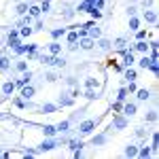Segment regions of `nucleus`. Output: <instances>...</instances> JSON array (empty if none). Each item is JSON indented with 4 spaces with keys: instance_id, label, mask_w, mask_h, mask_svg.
<instances>
[{
    "instance_id": "2f4dec72",
    "label": "nucleus",
    "mask_w": 159,
    "mask_h": 159,
    "mask_svg": "<svg viewBox=\"0 0 159 159\" xmlns=\"http://www.w3.org/2000/svg\"><path fill=\"white\" fill-rule=\"evenodd\" d=\"M68 125H70V123L64 121V123H60V127H57V129H60V132H66V129H68Z\"/></svg>"
},
{
    "instance_id": "aec40b11",
    "label": "nucleus",
    "mask_w": 159,
    "mask_h": 159,
    "mask_svg": "<svg viewBox=\"0 0 159 159\" xmlns=\"http://www.w3.org/2000/svg\"><path fill=\"white\" fill-rule=\"evenodd\" d=\"M43 129H45V134H47V136H53V134H55V127H53V125H45Z\"/></svg>"
},
{
    "instance_id": "412c9836",
    "label": "nucleus",
    "mask_w": 159,
    "mask_h": 159,
    "mask_svg": "<svg viewBox=\"0 0 159 159\" xmlns=\"http://www.w3.org/2000/svg\"><path fill=\"white\" fill-rule=\"evenodd\" d=\"M125 79H127V81H134V79H136V70H129V68H127V72H125Z\"/></svg>"
},
{
    "instance_id": "f3484780",
    "label": "nucleus",
    "mask_w": 159,
    "mask_h": 159,
    "mask_svg": "<svg viewBox=\"0 0 159 159\" xmlns=\"http://www.w3.org/2000/svg\"><path fill=\"white\" fill-rule=\"evenodd\" d=\"M28 11H30V15H32V17H38V15H40V9H38V7H30V9H28Z\"/></svg>"
},
{
    "instance_id": "7ed1b4c3",
    "label": "nucleus",
    "mask_w": 159,
    "mask_h": 159,
    "mask_svg": "<svg viewBox=\"0 0 159 159\" xmlns=\"http://www.w3.org/2000/svg\"><path fill=\"white\" fill-rule=\"evenodd\" d=\"M30 79H32V72H25L21 79H17V81H15V85H17V87H24V85L30 83Z\"/></svg>"
},
{
    "instance_id": "c9c22d12",
    "label": "nucleus",
    "mask_w": 159,
    "mask_h": 159,
    "mask_svg": "<svg viewBox=\"0 0 159 159\" xmlns=\"http://www.w3.org/2000/svg\"><path fill=\"white\" fill-rule=\"evenodd\" d=\"M30 34H32V28H24L21 30V36H30Z\"/></svg>"
},
{
    "instance_id": "72a5a7b5",
    "label": "nucleus",
    "mask_w": 159,
    "mask_h": 159,
    "mask_svg": "<svg viewBox=\"0 0 159 159\" xmlns=\"http://www.w3.org/2000/svg\"><path fill=\"white\" fill-rule=\"evenodd\" d=\"M125 96H127V91H125V89H121V91H119V96H117V98H119V102H123V100H125Z\"/></svg>"
},
{
    "instance_id": "2eb2a0df",
    "label": "nucleus",
    "mask_w": 159,
    "mask_h": 159,
    "mask_svg": "<svg viewBox=\"0 0 159 159\" xmlns=\"http://www.w3.org/2000/svg\"><path fill=\"white\" fill-rule=\"evenodd\" d=\"M64 64H66L64 57H53V60H51V66H64Z\"/></svg>"
},
{
    "instance_id": "f03ea898",
    "label": "nucleus",
    "mask_w": 159,
    "mask_h": 159,
    "mask_svg": "<svg viewBox=\"0 0 159 159\" xmlns=\"http://www.w3.org/2000/svg\"><path fill=\"white\" fill-rule=\"evenodd\" d=\"M79 40H81L79 45H81L83 49H91V47L96 45V40H93V38H91V36H81V38H79Z\"/></svg>"
},
{
    "instance_id": "a878e982",
    "label": "nucleus",
    "mask_w": 159,
    "mask_h": 159,
    "mask_svg": "<svg viewBox=\"0 0 159 159\" xmlns=\"http://www.w3.org/2000/svg\"><path fill=\"white\" fill-rule=\"evenodd\" d=\"M129 28H132V30H138V19H136V17L129 19Z\"/></svg>"
},
{
    "instance_id": "7c9ffc66",
    "label": "nucleus",
    "mask_w": 159,
    "mask_h": 159,
    "mask_svg": "<svg viewBox=\"0 0 159 159\" xmlns=\"http://www.w3.org/2000/svg\"><path fill=\"white\" fill-rule=\"evenodd\" d=\"M72 104V98H61V106H70Z\"/></svg>"
},
{
    "instance_id": "39448f33",
    "label": "nucleus",
    "mask_w": 159,
    "mask_h": 159,
    "mask_svg": "<svg viewBox=\"0 0 159 159\" xmlns=\"http://www.w3.org/2000/svg\"><path fill=\"white\" fill-rule=\"evenodd\" d=\"M34 96V87H24V91H21V98L24 100H30Z\"/></svg>"
},
{
    "instance_id": "5701e85b",
    "label": "nucleus",
    "mask_w": 159,
    "mask_h": 159,
    "mask_svg": "<svg viewBox=\"0 0 159 159\" xmlns=\"http://www.w3.org/2000/svg\"><path fill=\"white\" fill-rule=\"evenodd\" d=\"M68 40H70V43H76V40H79V32H70V34H68Z\"/></svg>"
},
{
    "instance_id": "393cba45",
    "label": "nucleus",
    "mask_w": 159,
    "mask_h": 159,
    "mask_svg": "<svg viewBox=\"0 0 159 159\" xmlns=\"http://www.w3.org/2000/svg\"><path fill=\"white\" fill-rule=\"evenodd\" d=\"M17 70L25 72V70H28V64H25V61H17Z\"/></svg>"
},
{
    "instance_id": "423d86ee",
    "label": "nucleus",
    "mask_w": 159,
    "mask_h": 159,
    "mask_svg": "<svg viewBox=\"0 0 159 159\" xmlns=\"http://www.w3.org/2000/svg\"><path fill=\"white\" fill-rule=\"evenodd\" d=\"M51 148H55V142H53V140H45V142L40 144V151H51Z\"/></svg>"
},
{
    "instance_id": "1a4fd4ad",
    "label": "nucleus",
    "mask_w": 159,
    "mask_h": 159,
    "mask_svg": "<svg viewBox=\"0 0 159 159\" xmlns=\"http://www.w3.org/2000/svg\"><path fill=\"white\" fill-rule=\"evenodd\" d=\"M136 49H138V51H142V53H147V51H148V45L144 43V40H138V45H136Z\"/></svg>"
},
{
    "instance_id": "e433bc0d",
    "label": "nucleus",
    "mask_w": 159,
    "mask_h": 159,
    "mask_svg": "<svg viewBox=\"0 0 159 159\" xmlns=\"http://www.w3.org/2000/svg\"><path fill=\"white\" fill-rule=\"evenodd\" d=\"M55 79H57V76H55L53 72H47V81H55Z\"/></svg>"
},
{
    "instance_id": "4468645a",
    "label": "nucleus",
    "mask_w": 159,
    "mask_h": 159,
    "mask_svg": "<svg viewBox=\"0 0 159 159\" xmlns=\"http://www.w3.org/2000/svg\"><path fill=\"white\" fill-rule=\"evenodd\" d=\"M64 34H66V30H64V28H57V30H53V32H51V36H53V38H60V36H64Z\"/></svg>"
},
{
    "instance_id": "dca6fc26",
    "label": "nucleus",
    "mask_w": 159,
    "mask_h": 159,
    "mask_svg": "<svg viewBox=\"0 0 159 159\" xmlns=\"http://www.w3.org/2000/svg\"><path fill=\"white\" fill-rule=\"evenodd\" d=\"M112 125L121 129V127H125V125H127V121H125V119H115V123H112Z\"/></svg>"
},
{
    "instance_id": "f8f14e48",
    "label": "nucleus",
    "mask_w": 159,
    "mask_h": 159,
    "mask_svg": "<svg viewBox=\"0 0 159 159\" xmlns=\"http://www.w3.org/2000/svg\"><path fill=\"white\" fill-rule=\"evenodd\" d=\"M49 51H51V53H53V55H57V53H60V51H61V47H60V45H57V43H51V45H49Z\"/></svg>"
},
{
    "instance_id": "20e7f679",
    "label": "nucleus",
    "mask_w": 159,
    "mask_h": 159,
    "mask_svg": "<svg viewBox=\"0 0 159 159\" xmlns=\"http://www.w3.org/2000/svg\"><path fill=\"white\" fill-rule=\"evenodd\" d=\"M13 89H15V83L7 81V83L2 85V93H4V96H11V93H13Z\"/></svg>"
},
{
    "instance_id": "473e14b6",
    "label": "nucleus",
    "mask_w": 159,
    "mask_h": 159,
    "mask_svg": "<svg viewBox=\"0 0 159 159\" xmlns=\"http://www.w3.org/2000/svg\"><path fill=\"white\" fill-rule=\"evenodd\" d=\"M17 36H19L17 30H11V32H9V40H13V38H17Z\"/></svg>"
},
{
    "instance_id": "9b49d317",
    "label": "nucleus",
    "mask_w": 159,
    "mask_h": 159,
    "mask_svg": "<svg viewBox=\"0 0 159 159\" xmlns=\"http://www.w3.org/2000/svg\"><path fill=\"white\" fill-rule=\"evenodd\" d=\"M136 153H138V148H136V147H132V144H129V147L125 148V155H127V157H136Z\"/></svg>"
},
{
    "instance_id": "9d476101",
    "label": "nucleus",
    "mask_w": 159,
    "mask_h": 159,
    "mask_svg": "<svg viewBox=\"0 0 159 159\" xmlns=\"http://www.w3.org/2000/svg\"><path fill=\"white\" fill-rule=\"evenodd\" d=\"M134 112H136V104H125V115L127 117H132Z\"/></svg>"
},
{
    "instance_id": "f704fd0d",
    "label": "nucleus",
    "mask_w": 159,
    "mask_h": 159,
    "mask_svg": "<svg viewBox=\"0 0 159 159\" xmlns=\"http://www.w3.org/2000/svg\"><path fill=\"white\" fill-rule=\"evenodd\" d=\"M147 119H148V121H155V119H157V115H155V110H151V112H148V115H147Z\"/></svg>"
},
{
    "instance_id": "f257e3e1",
    "label": "nucleus",
    "mask_w": 159,
    "mask_h": 159,
    "mask_svg": "<svg viewBox=\"0 0 159 159\" xmlns=\"http://www.w3.org/2000/svg\"><path fill=\"white\" fill-rule=\"evenodd\" d=\"M93 127H96V121H83L81 127H79V132H81V134H91Z\"/></svg>"
},
{
    "instance_id": "4be33fe9",
    "label": "nucleus",
    "mask_w": 159,
    "mask_h": 159,
    "mask_svg": "<svg viewBox=\"0 0 159 159\" xmlns=\"http://www.w3.org/2000/svg\"><path fill=\"white\" fill-rule=\"evenodd\" d=\"M138 100H148V91L147 89H140V91H138Z\"/></svg>"
},
{
    "instance_id": "c756f323",
    "label": "nucleus",
    "mask_w": 159,
    "mask_h": 159,
    "mask_svg": "<svg viewBox=\"0 0 159 159\" xmlns=\"http://www.w3.org/2000/svg\"><path fill=\"white\" fill-rule=\"evenodd\" d=\"M123 45H125V40H123V38H117V43H115V47H117V49H123Z\"/></svg>"
},
{
    "instance_id": "bb28decb",
    "label": "nucleus",
    "mask_w": 159,
    "mask_h": 159,
    "mask_svg": "<svg viewBox=\"0 0 159 159\" xmlns=\"http://www.w3.org/2000/svg\"><path fill=\"white\" fill-rule=\"evenodd\" d=\"M53 110H55L53 104H45V106H43V112H53Z\"/></svg>"
},
{
    "instance_id": "c85d7f7f",
    "label": "nucleus",
    "mask_w": 159,
    "mask_h": 159,
    "mask_svg": "<svg viewBox=\"0 0 159 159\" xmlns=\"http://www.w3.org/2000/svg\"><path fill=\"white\" fill-rule=\"evenodd\" d=\"M104 140H106L104 136H98V138H93V144H104Z\"/></svg>"
},
{
    "instance_id": "6e6552de",
    "label": "nucleus",
    "mask_w": 159,
    "mask_h": 159,
    "mask_svg": "<svg viewBox=\"0 0 159 159\" xmlns=\"http://www.w3.org/2000/svg\"><path fill=\"white\" fill-rule=\"evenodd\" d=\"M144 19L153 24V21H157V15H155V13H153V11H147V13H144Z\"/></svg>"
},
{
    "instance_id": "6ab92c4d",
    "label": "nucleus",
    "mask_w": 159,
    "mask_h": 159,
    "mask_svg": "<svg viewBox=\"0 0 159 159\" xmlns=\"http://www.w3.org/2000/svg\"><path fill=\"white\" fill-rule=\"evenodd\" d=\"M25 11H28V4H24V2H21V4H17V15H24Z\"/></svg>"
},
{
    "instance_id": "a211bd4d",
    "label": "nucleus",
    "mask_w": 159,
    "mask_h": 159,
    "mask_svg": "<svg viewBox=\"0 0 159 159\" xmlns=\"http://www.w3.org/2000/svg\"><path fill=\"white\" fill-rule=\"evenodd\" d=\"M151 57H147V55H144V57H142V60H140V68H148V64H151Z\"/></svg>"
},
{
    "instance_id": "0eeeda50",
    "label": "nucleus",
    "mask_w": 159,
    "mask_h": 159,
    "mask_svg": "<svg viewBox=\"0 0 159 159\" xmlns=\"http://www.w3.org/2000/svg\"><path fill=\"white\" fill-rule=\"evenodd\" d=\"M9 66H11L9 57H0V70H9Z\"/></svg>"
},
{
    "instance_id": "ddd939ff",
    "label": "nucleus",
    "mask_w": 159,
    "mask_h": 159,
    "mask_svg": "<svg viewBox=\"0 0 159 159\" xmlns=\"http://www.w3.org/2000/svg\"><path fill=\"white\" fill-rule=\"evenodd\" d=\"M123 64H125V66L129 68V66L134 64V55H132V53H125V60H123Z\"/></svg>"
},
{
    "instance_id": "b1692460",
    "label": "nucleus",
    "mask_w": 159,
    "mask_h": 159,
    "mask_svg": "<svg viewBox=\"0 0 159 159\" xmlns=\"http://www.w3.org/2000/svg\"><path fill=\"white\" fill-rule=\"evenodd\" d=\"M136 155H140V157H148V155H151V148H140Z\"/></svg>"
},
{
    "instance_id": "cd10ccee",
    "label": "nucleus",
    "mask_w": 159,
    "mask_h": 159,
    "mask_svg": "<svg viewBox=\"0 0 159 159\" xmlns=\"http://www.w3.org/2000/svg\"><path fill=\"white\" fill-rule=\"evenodd\" d=\"M98 45H100V47H102V49H108V47H110V43H108V40H106V38H104V40H100Z\"/></svg>"
}]
</instances>
